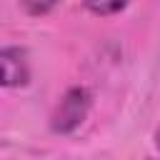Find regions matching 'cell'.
Returning a JSON list of instances; mask_svg holds the SVG:
<instances>
[{"label": "cell", "instance_id": "cell-1", "mask_svg": "<svg viewBox=\"0 0 160 160\" xmlns=\"http://www.w3.org/2000/svg\"><path fill=\"white\" fill-rule=\"evenodd\" d=\"M88 108H90V92L82 90V88L70 90V92L60 100V105H58V110H55V115H52V128H55L58 132H70V130H72L75 125H80V120L88 115Z\"/></svg>", "mask_w": 160, "mask_h": 160}, {"label": "cell", "instance_id": "cell-2", "mask_svg": "<svg viewBox=\"0 0 160 160\" xmlns=\"http://www.w3.org/2000/svg\"><path fill=\"white\" fill-rule=\"evenodd\" d=\"M28 75H30V68H28L25 50H20V48L0 50V85H8V88L25 85Z\"/></svg>", "mask_w": 160, "mask_h": 160}, {"label": "cell", "instance_id": "cell-3", "mask_svg": "<svg viewBox=\"0 0 160 160\" xmlns=\"http://www.w3.org/2000/svg\"><path fill=\"white\" fill-rule=\"evenodd\" d=\"M85 2L98 15H112V12H118L128 5V0H85Z\"/></svg>", "mask_w": 160, "mask_h": 160}, {"label": "cell", "instance_id": "cell-4", "mask_svg": "<svg viewBox=\"0 0 160 160\" xmlns=\"http://www.w3.org/2000/svg\"><path fill=\"white\" fill-rule=\"evenodd\" d=\"M55 2H58V0H25L28 10H30V12H35V15L52 10V8H55Z\"/></svg>", "mask_w": 160, "mask_h": 160}]
</instances>
